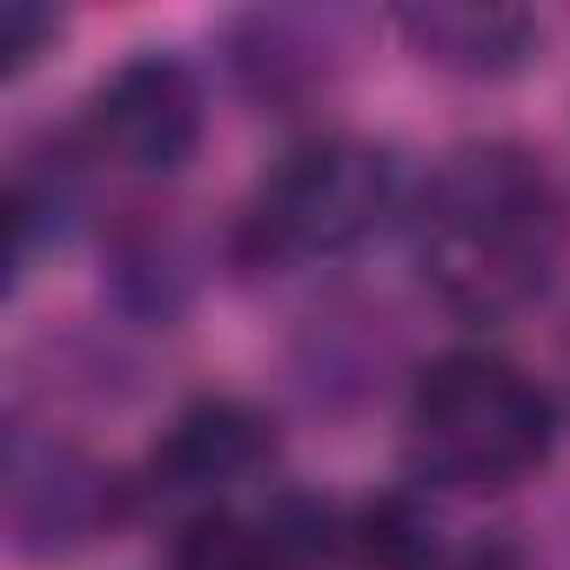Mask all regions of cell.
<instances>
[{"mask_svg":"<svg viewBox=\"0 0 570 570\" xmlns=\"http://www.w3.org/2000/svg\"><path fill=\"white\" fill-rule=\"evenodd\" d=\"M396 28L410 35V48L430 68L470 75V81H497L510 68L530 61L537 48V21L517 8H483V0H430V8H403Z\"/></svg>","mask_w":570,"mask_h":570,"instance_id":"6","label":"cell"},{"mask_svg":"<svg viewBox=\"0 0 570 570\" xmlns=\"http://www.w3.org/2000/svg\"><path fill=\"white\" fill-rule=\"evenodd\" d=\"M108 517V476L68 443H8V523L28 557L95 537Z\"/></svg>","mask_w":570,"mask_h":570,"instance_id":"5","label":"cell"},{"mask_svg":"<svg viewBox=\"0 0 570 570\" xmlns=\"http://www.w3.org/2000/svg\"><path fill=\"white\" fill-rule=\"evenodd\" d=\"M95 148L115 155L135 175H175L202 141V81L175 55H135L121 61L88 108Z\"/></svg>","mask_w":570,"mask_h":570,"instance_id":"4","label":"cell"},{"mask_svg":"<svg viewBox=\"0 0 570 570\" xmlns=\"http://www.w3.org/2000/svg\"><path fill=\"white\" fill-rule=\"evenodd\" d=\"M175 570H282V563H275L262 523L202 510V517L181 530V543H175Z\"/></svg>","mask_w":570,"mask_h":570,"instance_id":"10","label":"cell"},{"mask_svg":"<svg viewBox=\"0 0 570 570\" xmlns=\"http://www.w3.org/2000/svg\"><path fill=\"white\" fill-rule=\"evenodd\" d=\"M396 208V161L363 135H316L275 161L248 208V248L268 262L343 255Z\"/></svg>","mask_w":570,"mask_h":570,"instance_id":"3","label":"cell"},{"mask_svg":"<svg viewBox=\"0 0 570 570\" xmlns=\"http://www.w3.org/2000/svg\"><path fill=\"white\" fill-rule=\"evenodd\" d=\"M356 570H436V530L410 497H376L343 530Z\"/></svg>","mask_w":570,"mask_h":570,"instance_id":"9","label":"cell"},{"mask_svg":"<svg viewBox=\"0 0 570 570\" xmlns=\"http://www.w3.org/2000/svg\"><path fill=\"white\" fill-rule=\"evenodd\" d=\"M563 370H570V336H563Z\"/></svg>","mask_w":570,"mask_h":570,"instance_id":"12","label":"cell"},{"mask_svg":"<svg viewBox=\"0 0 570 570\" xmlns=\"http://www.w3.org/2000/svg\"><path fill=\"white\" fill-rule=\"evenodd\" d=\"M228 48H235V75L248 81V95L289 101L323 81L316 55H330V28L316 14H242Z\"/></svg>","mask_w":570,"mask_h":570,"instance_id":"8","label":"cell"},{"mask_svg":"<svg viewBox=\"0 0 570 570\" xmlns=\"http://www.w3.org/2000/svg\"><path fill=\"white\" fill-rule=\"evenodd\" d=\"M563 242V188L517 141L450 148L416 195V262L430 289L470 323H503L530 309L550 289Z\"/></svg>","mask_w":570,"mask_h":570,"instance_id":"1","label":"cell"},{"mask_svg":"<svg viewBox=\"0 0 570 570\" xmlns=\"http://www.w3.org/2000/svg\"><path fill=\"white\" fill-rule=\"evenodd\" d=\"M55 14L48 8H35V0H8V8H0V68L8 75H21L48 41H55Z\"/></svg>","mask_w":570,"mask_h":570,"instance_id":"11","label":"cell"},{"mask_svg":"<svg viewBox=\"0 0 570 570\" xmlns=\"http://www.w3.org/2000/svg\"><path fill=\"white\" fill-rule=\"evenodd\" d=\"M550 396L483 350L430 363L410 396V463L443 490H510L550 456Z\"/></svg>","mask_w":570,"mask_h":570,"instance_id":"2","label":"cell"},{"mask_svg":"<svg viewBox=\"0 0 570 570\" xmlns=\"http://www.w3.org/2000/svg\"><path fill=\"white\" fill-rule=\"evenodd\" d=\"M262 456H268V423L235 396H202L168 423L148 470H155V490L161 483L168 490H222L242 470H255Z\"/></svg>","mask_w":570,"mask_h":570,"instance_id":"7","label":"cell"}]
</instances>
